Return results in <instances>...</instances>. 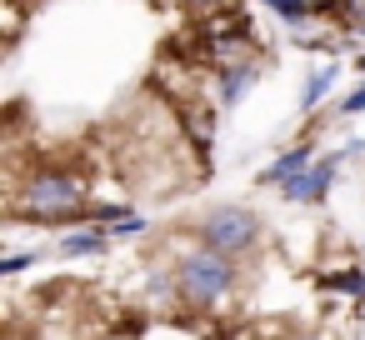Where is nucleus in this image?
Returning <instances> with one entry per match:
<instances>
[{
    "label": "nucleus",
    "mask_w": 365,
    "mask_h": 340,
    "mask_svg": "<svg viewBox=\"0 0 365 340\" xmlns=\"http://www.w3.org/2000/svg\"><path fill=\"white\" fill-rule=\"evenodd\" d=\"M335 76H340V66H320V71H310V81H305V91H300V110H315V101L335 86Z\"/></svg>",
    "instance_id": "6e6552de"
},
{
    "label": "nucleus",
    "mask_w": 365,
    "mask_h": 340,
    "mask_svg": "<svg viewBox=\"0 0 365 340\" xmlns=\"http://www.w3.org/2000/svg\"><path fill=\"white\" fill-rule=\"evenodd\" d=\"M250 86H255V66H250V61H245V66L220 71V101H225V105H235V101H240Z\"/></svg>",
    "instance_id": "423d86ee"
},
{
    "label": "nucleus",
    "mask_w": 365,
    "mask_h": 340,
    "mask_svg": "<svg viewBox=\"0 0 365 340\" xmlns=\"http://www.w3.org/2000/svg\"><path fill=\"white\" fill-rule=\"evenodd\" d=\"M195 6H200V11H220V6H225V0H195Z\"/></svg>",
    "instance_id": "dca6fc26"
},
{
    "label": "nucleus",
    "mask_w": 365,
    "mask_h": 340,
    "mask_svg": "<svg viewBox=\"0 0 365 340\" xmlns=\"http://www.w3.org/2000/svg\"><path fill=\"white\" fill-rule=\"evenodd\" d=\"M335 16L345 26H365V0H335Z\"/></svg>",
    "instance_id": "9b49d317"
},
{
    "label": "nucleus",
    "mask_w": 365,
    "mask_h": 340,
    "mask_svg": "<svg viewBox=\"0 0 365 340\" xmlns=\"http://www.w3.org/2000/svg\"><path fill=\"white\" fill-rule=\"evenodd\" d=\"M340 110H345V115H360V110H365V81H360V86L340 101Z\"/></svg>",
    "instance_id": "4468645a"
},
{
    "label": "nucleus",
    "mask_w": 365,
    "mask_h": 340,
    "mask_svg": "<svg viewBox=\"0 0 365 340\" xmlns=\"http://www.w3.org/2000/svg\"><path fill=\"white\" fill-rule=\"evenodd\" d=\"M305 6H310V11L320 16V11H335V0H305Z\"/></svg>",
    "instance_id": "2eb2a0df"
},
{
    "label": "nucleus",
    "mask_w": 365,
    "mask_h": 340,
    "mask_svg": "<svg viewBox=\"0 0 365 340\" xmlns=\"http://www.w3.org/2000/svg\"><path fill=\"white\" fill-rule=\"evenodd\" d=\"M360 31H365V26H360Z\"/></svg>",
    "instance_id": "6ab92c4d"
},
{
    "label": "nucleus",
    "mask_w": 365,
    "mask_h": 340,
    "mask_svg": "<svg viewBox=\"0 0 365 340\" xmlns=\"http://www.w3.org/2000/svg\"><path fill=\"white\" fill-rule=\"evenodd\" d=\"M320 290H345V295L365 300V270H360V265H350V270H330V275H320Z\"/></svg>",
    "instance_id": "0eeeda50"
},
{
    "label": "nucleus",
    "mask_w": 365,
    "mask_h": 340,
    "mask_svg": "<svg viewBox=\"0 0 365 340\" xmlns=\"http://www.w3.org/2000/svg\"><path fill=\"white\" fill-rule=\"evenodd\" d=\"M265 6H270L275 16H285L290 26H300V21H310V16H315V11L305 6V0H265Z\"/></svg>",
    "instance_id": "9d476101"
},
{
    "label": "nucleus",
    "mask_w": 365,
    "mask_h": 340,
    "mask_svg": "<svg viewBox=\"0 0 365 340\" xmlns=\"http://www.w3.org/2000/svg\"><path fill=\"white\" fill-rule=\"evenodd\" d=\"M96 250H106V235H96V230H76L61 240V255H96Z\"/></svg>",
    "instance_id": "1a4fd4ad"
},
{
    "label": "nucleus",
    "mask_w": 365,
    "mask_h": 340,
    "mask_svg": "<svg viewBox=\"0 0 365 340\" xmlns=\"http://www.w3.org/2000/svg\"><path fill=\"white\" fill-rule=\"evenodd\" d=\"M310 165V145H290L285 155H275V165H265V175H260V185H285L290 175H300Z\"/></svg>",
    "instance_id": "39448f33"
},
{
    "label": "nucleus",
    "mask_w": 365,
    "mask_h": 340,
    "mask_svg": "<svg viewBox=\"0 0 365 340\" xmlns=\"http://www.w3.org/2000/svg\"><path fill=\"white\" fill-rule=\"evenodd\" d=\"M355 71H360V76H365V56H360V61H355Z\"/></svg>",
    "instance_id": "f3484780"
},
{
    "label": "nucleus",
    "mask_w": 365,
    "mask_h": 340,
    "mask_svg": "<svg viewBox=\"0 0 365 340\" xmlns=\"http://www.w3.org/2000/svg\"><path fill=\"white\" fill-rule=\"evenodd\" d=\"M175 280H180V295H185L190 305H215V300L230 290L235 265H230V255H220V250L205 245V250H190V255L180 260Z\"/></svg>",
    "instance_id": "f03ea898"
},
{
    "label": "nucleus",
    "mask_w": 365,
    "mask_h": 340,
    "mask_svg": "<svg viewBox=\"0 0 365 340\" xmlns=\"http://www.w3.org/2000/svg\"><path fill=\"white\" fill-rule=\"evenodd\" d=\"M295 340H315V335H295Z\"/></svg>",
    "instance_id": "a211bd4d"
},
{
    "label": "nucleus",
    "mask_w": 365,
    "mask_h": 340,
    "mask_svg": "<svg viewBox=\"0 0 365 340\" xmlns=\"http://www.w3.org/2000/svg\"><path fill=\"white\" fill-rule=\"evenodd\" d=\"M36 260H41L36 250H26V255H6V260H0V275H21V270L36 265Z\"/></svg>",
    "instance_id": "f8f14e48"
},
{
    "label": "nucleus",
    "mask_w": 365,
    "mask_h": 340,
    "mask_svg": "<svg viewBox=\"0 0 365 340\" xmlns=\"http://www.w3.org/2000/svg\"><path fill=\"white\" fill-rule=\"evenodd\" d=\"M340 155H345V150H340ZM340 155H325L320 165H305V170H300V175H290L280 190H285L290 200H305V205H310V200H325V190H330V180H335Z\"/></svg>",
    "instance_id": "20e7f679"
},
{
    "label": "nucleus",
    "mask_w": 365,
    "mask_h": 340,
    "mask_svg": "<svg viewBox=\"0 0 365 340\" xmlns=\"http://www.w3.org/2000/svg\"><path fill=\"white\" fill-rule=\"evenodd\" d=\"M110 230H115V235H140V230H145V220H140V215H130V210H125V215H120V220H115V225H110Z\"/></svg>",
    "instance_id": "ddd939ff"
},
{
    "label": "nucleus",
    "mask_w": 365,
    "mask_h": 340,
    "mask_svg": "<svg viewBox=\"0 0 365 340\" xmlns=\"http://www.w3.org/2000/svg\"><path fill=\"white\" fill-rule=\"evenodd\" d=\"M16 210L21 215H56V220H66V215L86 210V180L71 175V170H36L21 185V195H16Z\"/></svg>",
    "instance_id": "f257e3e1"
},
{
    "label": "nucleus",
    "mask_w": 365,
    "mask_h": 340,
    "mask_svg": "<svg viewBox=\"0 0 365 340\" xmlns=\"http://www.w3.org/2000/svg\"><path fill=\"white\" fill-rule=\"evenodd\" d=\"M200 240H205L210 250H220V255H245V250L260 240V220H255V210H245V205H215V210L200 220Z\"/></svg>",
    "instance_id": "7ed1b4c3"
}]
</instances>
